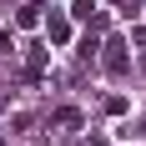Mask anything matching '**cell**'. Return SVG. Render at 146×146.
<instances>
[{"label": "cell", "instance_id": "10", "mask_svg": "<svg viewBox=\"0 0 146 146\" xmlns=\"http://www.w3.org/2000/svg\"><path fill=\"white\" fill-rule=\"evenodd\" d=\"M86 146H106V136H86Z\"/></svg>", "mask_w": 146, "mask_h": 146}, {"label": "cell", "instance_id": "4", "mask_svg": "<svg viewBox=\"0 0 146 146\" xmlns=\"http://www.w3.org/2000/svg\"><path fill=\"white\" fill-rule=\"evenodd\" d=\"M15 25H20V30H35V25H40V10H35V5H25V10L15 15Z\"/></svg>", "mask_w": 146, "mask_h": 146}, {"label": "cell", "instance_id": "12", "mask_svg": "<svg viewBox=\"0 0 146 146\" xmlns=\"http://www.w3.org/2000/svg\"><path fill=\"white\" fill-rule=\"evenodd\" d=\"M0 146H5V136H0Z\"/></svg>", "mask_w": 146, "mask_h": 146}, {"label": "cell", "instance_id": "7", "mask_svg": "<svg viewBox=\"0 0 146 146\" xmlns=\"http://www.w3.org/2000/svg\"><path fill=\"white\" fill-rule=\"evenodd\" d=\"M126 45H146V25H131V40Z\"/></svg>", "mask_w": 146, "mask_h": 146}, {"label": "cell", "instance_id": "6", "mask_svg": "<svg viewBox=\"0 0 146 146\" xmlns=\"http://www.w3.org/2000/svg\"><path fill=\"white\" fill-rule=\"evenodd\" d=\"M50 121H56V126H81V111H71V106H60V111H56Z\"/></svg>", "mask_w": 146, "mask_h": 146}, {"label": "cell", "instance_id": "13", "mask_svg": "<svg viewBox=\"0 0 146 146\" xmlns=\"http://www.w3.org/2000/svg\"><path fill=\"white\" fill-rule=\"evenodd\" d=\"M141 10H146V0H141Z\"/></svg>", "mask_w": 146, "mask_h": 146}, {"label": "cell", "instance_id": "8", "mask_svg": "<svg viewBox=\"0 0 146 146\" xmlns=\"http://www.w3.org/2000/svg\"><path fill=\"white\" fill-rule=\"evenodd\" d=\"M116 5H121V15H136V10H141V0H116Z\"/></svg>", "mask_w": 146, "mask_h": 146}, {"label": "cell", "instance_id": "9", "mask_svg": "<svg viewBox=\"0 0 146 146\" xmlns=\"http://www.w3.org/2000/svg\"><path fill=\"white\" fill-rule=\"evenodd\" d=\"M0 50H10V30H0Z\"/></svg>", "mask_w": 146, "mask_h": 146}, {"label": "cell", "instance_id": "2", "mask_svg": "<svg viewBox=\"0 0 146 146\" xmlns=\"http://www.w3.org/2000/svg\"><path fill=\"white\" fill-rule=\"evenodd\" d=\"M45 35H50V45H66V40H71V15L50 10V15H45Z\"/></svg>", "mask_w": 146, "mask_h": 146}, {"label": "cell", "instance_id": "5", "mask_svg": "<svg viewBox=\"0 0 146 146\" xmlns=\"http://www.w3.org/2000/svg\"><path fill=\"white\" fill-rule=\"evenodd\" d=\"M71 15H76V20H96L101 10H96V0H76V5H71Z\"/></svg>", "mask_w": 146, "mask_h": 146}, {"label": "cell", "instance_id": "1", "mask_svg": "<svg viewBox=\"0 0 146 146\" xmlns=\"http://www.w3.org/2000/svg\"><path fill=\"white\" fill-rule=\"evenodd\" d=\"M101 50H106V56H101V66H106V76H126V71H131V56H126L131 45L121 40V35H111V40H106Z\"/></svg>", "mask_w": 146, "mask_h": 146}, {"label": "cell", "instance_id": "3", "mask_svg": "<svg viewBox=\"0 0 146 146\" xmlns=\"http://www.w3.org/2000/svg\"><path fill=\"white\" fill-rule=\"evenodd\" d=\"M45 76V45H30V56H25V81H40Z\"/></svg>", "mask_w": 146, "mask_h": 146}, {"label": "cell", "instance_id": "11", "mask_svg": "<svg viewBox=\"0 0 146 146\" xmlns=\"http://www.w3.org/2000/svg\"><path fill=\"white\" fill-rule=\"evenodd\" d=\"M0 106H5V96H0Z\"/></svg>", "mask_w": 146, "mask_h": 146}]
</instances>
